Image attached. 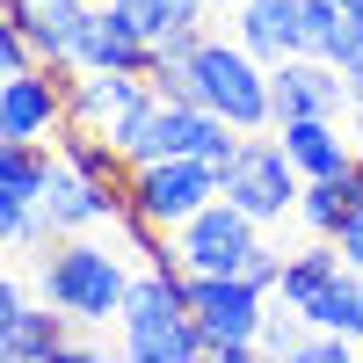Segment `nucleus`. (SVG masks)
Returning <instances> with one entry per match:
<instances>
[{"label": "nucleus", "mask_w": 363, "mask_h": 363, "mask_svg": "<svg viewBox=\"0 0 363 363\" xmlns=\"http://www.w3.org/2000/svg\"><path fill=\"white\" fill-rule=\"evenodd\" d=\"M131 277H138V262H131L124 240H116V225L51 240V247L29 255V284H37V298H51L80 335H87V327H109L116 313H124Z\"/></svg>", "instance_id": "nucleus-1"}, {"label": "nucleus", "mask_w": 363, "mask_h": 363, "mask_svg": "<svg viewBox=\"0 0 363 363\" xmlns=\"http://www.w3.org/2000/svg\"><path fill=\"white\" fill-rule=\"evenodd\" d=\"M116 349L131 363H211L203 327L189 313L182 262H138L131 298H124V313H116Z\"/></svg>", "instance_id": "nucleus-2"}, {"label": "nucleus", "mask_w": 363, "mask_h": 363, "mask_svg": "<svg viewBox=\"0 0 363 363\" xmlns=\"http://www.w3.org/2000/svg\"><path fill=\"white\" fill-rule=\"evenodd\" d=\"M196 102L218 109L240 131H277V66H262L233 29L225 37L203 29V44H196Z\"/></svg>", "instance_id": "nucleus-3"}, {"label": "nucleus", "mask_w": 363, "mask_h": 363, "mask_svg": "<svg viewBox=\"0 0 363 363\" xmlns=\"http://www.w3.org/2000/svg\"><path fill=\"white\" fill-rule=\"evenodd\" d=\"M182 277H189V269H182ZM269 298H277V291H262L247 277H189V313L203 327L211 363H247V356H262Z\"/></svg>", "instance_id": "nucleus-4"}, {"label": "nucleus", "mask_w": 363, "mask_h": 363, "mask_svg": "<svg viewBox=\"0 0 363 363\" xmlns=\"http://www.w3.org/2000/svg\"><path fill=\"white\" fill-rule=\"evenodd\" d=\"M218 174H225V203H240L247 218H262V225L298 218V189H306V174H298V160L284 153L277 131H247L240 153Z\"/></svg>", "instance_id": "nucleus-5"}, {"label": "nucleus", "mask_w": 363, "mask_h": 363, "mask_svg": "<svg viewBox=\"0 0 363 363\" xmlns=\"http://www.w3.org/2000/svg\"><path fill=\"white\" fill-rule=\"evenodd\" d=\"M262 218H247L240 203H203L196 218H182L174 233H167V255L189 269V277H240V269L255 262V247H262Z\"/></svg>", "instance_id": "nucleus-6"}, {"label": "nucleus", "mask_w": 363, "mask_h": 363, "mask_svg": "<svg viewBox=\"0 0 363 363\" xmlns=\"http://www.w3.org/2000/svg\"><path fill=\"white\" fill-rule=\"evenodd\" d=\"M131 211V182H102V174H87L80 160L58 153L51 160V182H44V196H37V225L44 240H73V233H102L116 225Z\"/></svg>", "instance_id": "nucleus-7"}, {"label": "nucleus", "mask_w": 363, "mask_h": 363, "mask_svg": "<svg viewBox=\"0 0 363 363\" xmlns=\"http://www.w3.org/2000/svg\"><path fill=\"white\" fill-rule=\"evenodd\" d=\"M218 196H225V174L203 153H167V160H138L131 167V211H145L160 233H174L182 218H196Z\"/></svg>", "instance_id": "nucleus-8"}, {"label": "nucleus", "mask_w": 363, "mask_h": 363, "mask_svg": "<svg viewBox=\"0 0 363 363\" xmlns=\"http://www.w3.org/2000/svg\"><path fill=\"white\" fill-rule=\"evenodd\" d=\"M73 131V95L58 66H29L0 80V138H29V145H58Z\"/></svg>", "instance_id": "nucleus-9"}, {"label": "nucleus", "mask_w": 363, "mask_h": 363, "mask_svg": "<svg viewBox=\"0 0 363 363\" xmlns=\"http://www.w3.org/2000/svg\"><path fill=\"white\" fill-rule=\"evenodd\" d=\"M66 95H73V131H95V138H124L160 102L145 73H66Z\"/></svg>", "instance_id": "nucleus-10"}, {"label": "nucleus", "mask_w": 363, "mask_h": 363, "mask_svg": "<svg viewBox=\"0 0 363 363\" xmlns=\"http://www.w3.org/2000/svg\"><path fill=\"white\" fill-rule=\"evenodd\" d=\"M356 102V80L335 66V58H313V51H298L277 66V124L284 116H349Z\"/></svg>", "instance_id": "nucleus-11"}, {"label": "nucleus", "mask_w": 363, "mask_h": 363, "mask_svg": "<svg viewBox=\"0 0 363 363\" xmlns=\"http://www.w3.org/2000/svg\"><path fill=\"white\" fill-rule=\"evenodd\" d=\"M145 58H153V37H145V22L131 8H87V29H80V66L73 73H145Z\"/></svg>", "instance_id": "nucleus-12"}, {"label": "nucleus", "mask_w": 363, "mask_h": 363, "mask_svg": "<svg viewBox=\"0 0 363 363\" xmlns=\"http://www.w3.org/2000/svg\"><path fill=\"white\" fill-rule=\"evenodd\" d=\"M225 29L262 58V66H284V58L306 51V0H233Z\"/></svg>", "instance_id": "nucleus-13"}, {"label": "nucleus", "mask_w": 363, "mask_h": 363, "mask_svg": "<svg viewBox=\"0 0 363 363\" xmlns=\"http://www.w3.org/2000/svg\"><path fill=\"white\" fill-rule=\"evenodd\" d=\"M8 22L37 44L44 66L73 73L80 66V29H87V0H8Z\"/></svg>", "instance_id": "nucleus-14"}, {"label": "nucleus", "mask_w": 363, "mask_h": 363, "mask_svg": "<svg viewBox=\"0 0 363 363\" xmlns=\"http://www.w3.org/2000/svg\"><path fill=\"white\" fill-rule=\"evenodd\" d=\"M277 138H284V153L298 160V174H342L349 160H363L356 153V138L342 131V116H284L277 124Z\"/></svg>", "instance_id": "nucleus-15"}, {"label": "nucleus", "mask_w": 363, "mask_h": 363, "mask_svg": "<svg viewBox=\"0 0 363 363\" xmlns=\"http://www.w3.org/2000/svg\"><path fill=\"white\" fill-rule=\"evenodd\" d=\"M356 203H363V160H349L342 174H313L306 189H298V225L320 233V240H335V225Z\"/></svg>", "instance_id": "nucleus-16"}, {"label": "nucleus", "mask_w": 363, "mask_h": 363, "mask_svg": "<svg viewBox=\"0 0 363 363\" xmlns=\"http://www.w3.org/2000/svg\"><path fill=\"white\" fill-rule=\"evenodd\" d=\"M342 269H349V262H342V247H335V240H320V233H313L306 247H291V255H284L277 298H284V306H306V298H313L320 284H335Z\"/></svg>", "instance_id": "nucleus-17"}, {"label": "nucleus", "mask_w": 363, "mask_h": 363, "mask_svg": "<svg viewBox=\"0 0 363 363\" xmlns=\"http://www.w3.org/2000/svg\"><path fill=\"white\" fill-rule=\"evenodd\" d=\"M298 313H306V327H335V335H356V342H363V277L342 269V277L320 284Z\"/></svg>", "instance_id": "nucleus-18"}, {"label": "nucleus", "mask_w": 363, "mask_h": 363, "mask_svg": "<svg viewBox=\"0 0 363 363\" xmlns=\"http://www.w3.org/2000/svg\"><path fill=\"white\" fill-rule=\"evenodd\" d=\"M306 349V313L269 298V320H262V356H298Z\"/></svg>", "instance_id": "nucleus-19"}, {"label": "nucleus", "mask_w": 363, "mask_h": 363, "mask_svg": "<svg viewBox=\"0 0 363 363\" xmlns=\"http://www.w3.org/2000/svg\"><path fill=\"white\" fill-rule=\"evenodd\" d=\"M342 29H349V8H342V0H306V51H313V58H335Z\"/></svg>", "instance_id": "nucleus-20"}, {"label": "nucleus", "mask_w": 363, "mask_h": 363, "mask_svg": "<svg viewBox=\"0 0 363 363\" xmlns=\"http://www.w3.org/2000/svg\"><path fill=\"white\" fill-rule=\"evenodd\" d=\"M335 66L356 80V95H363V22H349V29H342V44H335Z\"/></svg>", "instance_id": "nucleus-21"}, {"label": "nucleus", "mask_w": 363, "mask_h": 363, "mask_svg": "<svg viewBox=\"0 0 363 363\" xmlns=\"http://www.w3.org/2000/svg\"><path fill=\"white\" fill-rule=\"evenodd\" d=\"M335 247H342V262H349V269H356V277H363V203H356V211H349V218L335 225Z\"/></svg>", "instance_id": "nucleus-22"}, {"label": "nucleus", "mask_w": 363, "mask_h": 363, "mask_svg": "<svg viewBox=\"0 0 363 363\" xmlns=\"http://www.w3.org/2000/svg\"><path fill=\"white\" fill-rule=\"evenodd\" d=\"M116 8H131V15L145 22V37H153V29H160V0H116Z\"/></svg>", "instance_id": "nucleus-23"}, {"label": "nucleus", "mask_w": 363, "mask_h": 363, "mask_svg": "<svg viewBox=\"0 0 363 363\" xmlns=\"http://www.w3.org/2000/svg\"><path fill=\"white\" fill-rule=\"evenodd\" d=\"M349 138H356V153H363V95L349 102Z\"/></svg>", "instance_id": "nucleus-24"}, {"label": "nucleus", "mask_w": 363, "mask_h": 363, "mask_svg": "<svg viewBox=\"0 0 363 363\" xmlns=\"http://www.w3.org/2000/svg\"><path fill=\"white\" fill-rule=\"evenodd\" d=\"M87 8H102V0H87Z\"/></svg>", "instance_id": "nucleus-25"}]
</instances>
